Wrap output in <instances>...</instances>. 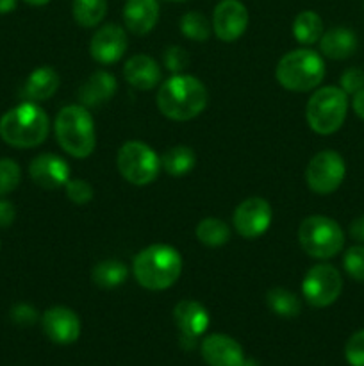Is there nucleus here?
Here are the masks:
<instances>
[{
	"mask_svg": "<svg viewBox=\"0 0 364 366\" xmlns=\"http://www.w3.org/2000/svg\"><path fill=\"white\" fill-rule=\"evenodd\" d=\"M71 13L81 27H96L106 18L107 0H74Z\"/></svg>",
	"mask_w": 364,
	"mask_h": 366,
	"instance_id": "nucleus-27",
	"label": "nucleus"
},
{
	"mask_svg": "<svg viewBox=\"0 0 364 366\" xmlns=\"http://www.w3.org/2000/svg\"><path fill=\"white\" fill-rule=\"evenodd\" d=\"M0 247H2V243H0Z\"/></svg>",
	"mask_w": 364,
	"mask_h": 366,
	"instance_id": "nucleus-44",
	"label": "nucleus"
},
{
	"mask_svg": "<svg viewBox=\"0 0 364 366\" xmlns=\"http://www.w3.org/2000/svg\"><path fill=\"white\" fill-rule=\"evenodd\" d=\"M16 9V0H0V14L13 13Z\"/></svg>",
	"mask_w": 364,
	"mask_h": 366,
	"instance_id": "nucleus-40",
	"label": "nucleus"
},
{
	"mask_svg": "<svg viewBox=\"0 0 364 366\" xmlns=\"http://www.w3.org/2000/svg\"><path fill=\"white\" fill-rule=\"evenodd\" d=\"M54 131L61 149L71 157L84 159L95 150V125L93 117L84 106L63 107L56 117Z\"/></svg>",
	"mask_w": 364,
	"mask_h": 366,
	"instance_id": "nucleus-4",
	"label": "nucleus"
},
{
	"mask_svg": "<svg viewBox=\"0 0 364 366\" xmlns=\"http://www.w3.org/2000/svg\"><path fill=\"white\" fill-rule=\"evenodd\" d=\"M21 181V170L16 161L0 159V197L9 195Z\"/></svg>",
	"mask_w": 364,
	"mask_h": 366,
	"instance_id": "nucleus-30",
	"label": "nucleus"
},
{
	"mask_svg": "<svg viewBox=\"0 0 364 366\" xmlns=\"http://www.w3.org/2000/svg\"><path fill=\"white\" fill-rule=\"evenodd\" d=\"M320 50L325 57L334 61L348 59L357 50V36L352 29L334 27L320 38Z\"/></svg>",
	"mask_w": 364,
	"mask_h": 366,
	"instance_id": "nucleus-21",
	"label": "nucleus"
},
{
	"mask_svg": "<svg viewBox=\"0 0 364 366\" xmlns=\"http://www.w3.org/2000/svg\"><path fill=\"white\" fill-rule=\"evenodd\" d=\"M363 6H364V2H363Z\"/></svg>",
	"mask_w": 364,
	"mask_h": 366,
	"instance_id": "nucleus-45",
	"label": "nucleus"
},
{
	"mask_svg": "<svg viewBox=\"0 0 364 366\" xmlns=\"http://www.w3.org/2000/svg\"><path fill=\"white\" fill-rule=\"evenodd\" d=\"M66 189V197L75 204H88L93 199V188L88 181H81V179H70L64 184Z\"/></svg>",
	"mask_w": 364,
	"mask_h": 366,
	"instance_id": "nucleus-33",
	"label": "nucleus"
},
{
	"mask_svg": "<svg viewBox=\"0 0 364 366\" xmlns=\"http://www.w3.org/2000/svg\"><path fill=\"white\" fill-rule=\"evenodd\" d=\"M29 175L39 188L57 189L70 181V167L63 157L45 152L31 161Z\"/></svg>",
	"mask_w": 364,
	"mask_h": 366,
	"instance_id": "nucleus-16",
	"label": "nucleus"
},
{
	"mask_svg": "<svg viewBox=\"0 0 364 366\" xmlns=\"http://www.w3.org/2000/svg\"><path fill=\"white\" fill-rule=\"evenodd\" d=\"M195 152H193V149H189L186 145L171 147L161 157V168H164L173 177H182V175L189 174L195 168Z\"/></svg>",
	"mask_w": 364,
	"mask_h": 366,
	"instance_id": "nucleus-24",
	"label": "nucleus"
},
{
	"mask_svg": "<svg viewBox=\"0 0 364 366\" xmlns=\"http://www.w3.org/2000/svg\"><path fill=\"white\" fill-rule=\"evenodd\" d=\"M339 84L346 95H355L360 89H364V70L355 66L348 68V70L343 71Z\"/></svg>",
	"mask_w": 364,
	"mask_h": 366,
	"instance_id": "nucleus-35",
	"label": "nucleus"
},
{
	"mask_svg": "<svg viewBox=\"0 0 364 366\" xmlns=\"http://www.w3.org/2000/svg\"><path fill=\"white\" fill-rule=\"evenodd\" d=\"M350 236H352L355 242L364 243V214L363 217H357L355 220L350 224Z\"/></svg>",
	"mask_w": 364,
	"mask_h": 366,
	"instance_id": "nucleus-38",
	"label": "nucleus"
},
{
	"mask_svg": "<svg viewBox=\"0 0 364 366\" xmlns=\"http://www.w3.org/2000/svg\"><path fill=\"white\" fill-rule=\"evenodd\" d=\"M241 366H259V363H257L256 360H245L241 363Z\"/></svg>",
	"mask_w": 364,
	"mask_h": 366,
	"instance_id": "nucleus-42",
	"label": "nucleus"
},
{
	"mask_svg": "<svg viewBox=\"0 0 364 366\" xmlns=\"http://www.w3.org/2000/svg\"><path fill=\"white\" fill-rule=\"evenodd\" d=\"M196 239L206 247H221L231 239V227L220 218H206L196 225Z\"/></svg>",
	"mask_w": 364,
	"mask_h": 366,
	"instance_id": "nucleus-28",
	"label": "nucleus"
},
{
	"mask_svg": "<svg viewBox=\"0 0 364 366\" xmlns=\"http://www.w3.org/2000/svg\"><path fill=\"white\" fill-rule=\"evenodd\" d=\"M266 304L275 315L282 318H295L302 311L300 297L285 288H271L266 293Z\"/></svg>",
	"mask_w": 364,
	"mask_h": 366,
	"instance_id": "nucleus-26",
	"label": "nucleus"
},
{
	"mask_svg": "<svg viewBox=\"0 0 364 366\" xmlns=\"http://www.w3.org/2000/svg\"><path fill=\"white\" fill-rule=\"evenodd\" d=\"M24 2H27L29 6L39 7V6H46V4H49L50 0H24Z\"/></svg>",
	"mask_w": 364,
	"mask_h": 366,
	"instance_id": "nucleus-41",
	"label": "nucleus"
},
{
	"mask_svg": "<svg viewBox=\"0 0 364 366\" xmlns=\"http://www.w3.org/2000/svg\"><path fill=\"white\" fill-rule=\"evenodd\" d=\"M59 88V74L52 66H39L25 81V97L31 102L49 100Z\"/></svg>",
	"mask_w": 364,
	"mask_h": 366,
	"instance_id": "nucleus-22",
	"label": "nucleus"
},
{
	"mask_svg": "<svg viewBox=\"0 0 364 366\" xmlns=\"http://www.w3.org/2000/svg\"><path fill=\"white\" fill-rule=\"evenodd\" d=\"M127 267L118 259L102 261V263L95 264V268H93L91 272L93 282H95L96 286H100V288L106 290L121 286L125 282V279H127Z\"/></svg>",
	"mask_w": 364,
	"mask_h": 366,
	"instance_id": "nucleus-25",
	"label": "nucleus"
},
{
	"mask_svg": "<svg viewBox=\"0 0 364 366\" xmlns=\"http://www.w3.org/2000/svg\"><path fill=\"white\" fill-rule=\"evenodd\" d=\"M164 66L171 71L173 75L182 74L186 68L189 66V56L182 46H170L164 52Z\"/></svg>",
	"mask_w": 364,
	"mask_h": 366,
	"instance_id": "nucleus-34",
	"label": "nucleus"
},
{
	"mask_svg": "<svg viewBox=\"0 0 364 366\" xmlns=\"http://www.w3.org/2000/svg\"><path fill=\"white\" fill-rule=\"evenodd\" d=\"M348 113V95L338 86H325L307 100L305 118L318 134H334L345 124Z\"/></svg>",
	"mask_w": 364,
	"mask_h": 366,
	"instance_id": "nucleus-6",
	"label": "nucleus"
},
{
	"mask_svg": "<svg viewBox=\"0 0 364 366\" xmlns=\"http://www.w3.org/2000/svg\"><path fill=\"white\" fill-rule=\"evenodd\" d=\"M14 218H16V211L9 200L0 199V229H7L13 225Z\"/></svg>",
	"mask_w": 364,
	"mask_h": 366,
	"instance_id": "nucleus-37",
	"label": "nucleus"
},
{
	"mask_svg": "<svg viewBox=\"0 0 364 366\" xmlns=\"http://www.w3.org/2000/svg\"><path fill=\"white\" fill-rule=\"evenodd\" d=\"M127 50V34L116 24H107L93 34L89 52L95 61L102 64L116 63Z\"/></svg>",
	"mask_w": 364,
	"mask_h": 366,
	"instance_id": "nucleus-15",
	"label": "nucleus"
},
{
	"mask_svg": "<svg viewBox=\"0 0 364 366\" xmlns=\"http://www.w3.org/2000/svg\"><path fill=\"white\" fill-rule=\"evenodd\" d=\"M116 79L114 75H111L109 71H95V74L89 75L88 81L81 86L79 89V100L82 102V106L86 107H95L100 104L107 102L114 97L116 93Z\"/></svg>",
	"mask_w": 364,
	"mask_h": 366,
	"instance_id": "nucleus-20",
	"label": "nucleus"
},
{
	"mask_svg": "<svg viewBox=\"0 0 364 366\" xmlns=\"http://www.w3.org/2000/svg\"><path fill=\"white\" fill-rule=\"evenodd\" d=\"M159 20L157 0H127L123 7L125 27L132 34H148Z\"/></svg>",
	"mask_w": 364,
	"mask_h": 366,
	"instance_id": "nucleus-19",
	"label": "nucleus"
},
{
	"mask_svg": "<svg viewBox=\"0 0 364 366\" xmlns=\"http://www.w3.org/2000/svg\"><path fill=\"white\" fill-rule=\"evenodd\" d=\"M118 170L121 177L134 186H146L161 172V157L143 142H127L118 150Z\"/></svg>",
	"mask_w": 364,
	"mask_h": 366,
	"instance_id": "nucleus-8",
	"label": "nucleus"
},
{
	"mask_svg": "<svg viewBox=\"0 0 364 366\" xmlns=\"http://www.w3.org/2000/svg\"><path fill=\"white\" fill-rule=\"evenodd\" d=\"M343 292V277L332 264H316L305 274L302 293L313 307L332 306Z\"/></svg>",
	"mask_w": 364,
	"mask_h": 366,
	"instance_id": "nucleus-10",
	"label": "nucleus"
},
{
	"mask_svg": "<svg viewBox=\"0 0 364 366\" xmlns=\"http://www.w3.org/2000/svg\"><path fill=\"white\" fill-rule=\"evenodd\" d=\"M123 77L132 88L148 92L161 82V68L150 56L136 54L125 63Z\"/></svg>",
	"mask_w": 364,
	"mask_h": 366,
	"instance_id": "nucleus-18",
	"label": "nucleus"
},
{
	"mask_svg": "<svg viewBox=\"0 0 364 366\" xmlns=\"http://www.w3.org/2000/svg\"><path fill=\"white\" fill-rule=\"evenodd\" d=\"M298 242L310 257L330 259L345 247V232L332 218L314 214L305 218L300 225Z\"/></svg>",
	"mask_w": 364,
	"mask_h": 366,
	"instance_id": "nucleus-7",
	"label": "nucleus"
},
{
	"mask_svg": "<svg viewBox=\"0 0 364 366\" xmlns=\"http://www.w3.org/2000/svg\"><path fill=\"white\" fill-rule=\"evenodd\" d=\"M248 27V11L239 0H220L213 13V31L218 39L232 43Z\"/></svg>",
	"mask_w": 364,
	"mask_h": 366,
	"instance_id": "nucleus-12",
	"label": "nucleus"
},
{
	"mask_svg": "<svg viewBox=\"0 0 364 366\" xmlns=\"http://www.w3.org/2000/svg\"><path fill=\"white\" fill-rule=\"evenodd\" d=\"M352 107H353V111H355L357 117H359L360 120H364V89H360L359 93H355V95H353Z\"/></svg>",
	"mask_w": 364,
	"mask_h": 366,
	"instance_id": "nucleus-39",
	"label": "nucleus"
},
{
	"mask_svg": "<svg viewBox=\"0 0 364 366\" xmlns=\"http://www.w3.org/2000/svg\"><path fill=\"white\" fill-rule=\"evenodd\" d=\"M323 32V20L314 11H302L300 14H296L295 21H293V36L302 45L318 43Z\"/></svg>",
	"mask_w": 364,
	"mask_h": 366,
	"instance_id": "nucleus-23",
	"label": "nucleus"
},
{
	"mask_svg": "<svg viewBox=\"0 0 364 366\" xmlns=\"http://www.w3.org/2000/svg\"><path fill=\"white\" fill-rule=\"evenodd\" d=\"M271 224V206L261 197L243 200L234 211V227L239 236L256 239L268 231Z\"/></svg>",
	"mask_w": 364,
	"mask_h": 366,
	"instance_id": "nucleus-11",
	"label": "nucleus"
},
{
	"mask_svg": "<svg viewBox=\"0 0 364 366\" xmlns=\"http://www.w3.org/2000/svg\"><path fill=\"white\" fill-rule=\"evenodd\" d=\"M43 331L50 342L57 345H71L81 336V320L77 315L64 306H54L41 317Z\"/></svg>",
	"mask_w": 364,
	"mask_h": 366,
	"instance_id": "nucleus-14",
	"label": "nucleus"
},
{
	"mask_svg": "<svg viewBox=\"0 0 364 366\" xmlns=\"http://www.w3.org/2000/svg\"><path fill=\"white\" fill-rule=\"evenodd\" d=\"M203 361L209 366H241L245 361L241 345L227 335H209L200 345Z\"/></svg>",
	"mask_w": 364,
	"mask_h": 366,
	"instance_id": "nucleus-17",
	"label": "nucleus"
},
{
	"mask_svg": "<svg viewBox=\"0 0 364 366\" xmlns=\"http://www.w3.org/2000/svg\"><path fill=\"white\" fill-rule=\"evenodd\" d=\"M11 320L16 325H21V327H31L38 322V311L29 306V304H16L11 310Z\"/></svg>",
	"mask_w": 364,
	"mask_h": 366,
	"instance_id": "nucleus-36",
	"label": "nucleus"
},
{
	"mask_svg": "<svg viewBox=\"0 0 364 366\" xmlns=\"http://www.w3.org/2000/svg\"><path fill=\"white\" fill-rule=\"evenodd\" d=\"M49 131V117L31 100L13 107L0 118V138L14 149H32L41 145Z\"/></svg>",
	"mask_w": 364,
	"mask_h": 366,
	"instance_id": "nucleus-3",
	"label": "nucleus"
},
{
	"mask_svg": "<svg viewBox=\"0 0 364 366\" xmlns=\"http://www.w3.org/2000/svg\"><path fill=\"white\" fill-rule=\"evenodd\" d=\"M170 2H186V0H170Z\"/></svg>",
	"mask_w": 364,
	"mask_h": 366,
	"instance_id": "nucleus-43",
	"label": "nucleus"
},
{
	"mask_svg": "<svg viewBox=\"0 0 364 366\" xmlns=\"http://www.w3.org/2000/svg\"><path fill=\"white\" fill-rule=\"evenodd\" d=\"M173 320L181 332V343L186 349H191L196 338H200L209 327L211 317L206 307L196 300H181L173 307Z\"/></svg>",
	"mask_w": 364,
	"mask_h": 366,
	"instance_id": "nucleus-13",
	"label": "nucleus"
},
{
	"mask_svg": "<svg viewBox=\"0 0 364 366\" xmlns=\"http://www.w3.org/2000/svg\"><path fill=\"white\" fill-rule=\"evenodd\" d=\"M181 32L193 41H207L211 36V24L198 11H188L181 18Z\"/></svg>",
	"mask_w": 364,
	"mask_h": 366,
	"instance_id": "nucleus-29",
	"label": "nucleus"
},
{
	"mask_svg": "<svg viewBox=\"0 0 364 366\" xmlns=\"http://www.w3.org/2000/svg\"><path fill=\"white\" fill-rule=\"evenodd\" d=\"M207 99L206 86L198 79L177 74L161 84L157 92V107L170 120L188 122L206 109Z\"/></svg>",
	"mask_w": 364,
	"mask_h": 366,
	"instance_id": "nucleus-1",
	"label": "nucleus"
},
{
	"mask_svg": "<svg viewBox=\"0 0 364 366\" xmlns=\"http://www.w3.org/2000/svg\"><path fill=\"white\" fill-rule=\"evenodd\" d=\"M136 281L152 292H163L173 286L182 274V257L173 247L157 243L143 249L132 263Z\"/></svg>",
	"mask_w": 364,
	"mask_h": 366,
	"instance_id": "nucleus-2",
	"label": "nucleus"
},
{
	"mask_svg": "<svg viewBox=\"0 0 364 366\" xmlns=\"http://www.w3.org/2000/svg\"><path fill=\"white\" fill-rule=\"evenodd\" d=\"M345 357L350 366H364V329L350 336L345 345Z\"/></svg>",
	"mask_w": 364,
	"mask_h": 366,
	"instance_id": "nucleus-32",
	"label": "nucleus"
},
{
	"mask_svg": "<svg viewBox=\"0 0 364 366\" xmlns=\"http://www.w3.org/2000/svg\"><path fill=\"white\" fill-rule=\"evenodd\" d=\"M345 272L357 282H364V245L350 247L343 256Z\"/></svg>",
	"mask_w": 364,
	"mask_h": 366,
	"instance_id": "nucleus-31",
	"label": "nucleus"
},
{
	"mask_svg": "<svg viewBox=\"0 0 364 366\" xmlns=\"http://www.w3.org/2000/svg\"><path fill=\"white\" fill-rule=\"evenodd\" d=\"M275 77L289 92H310L325 77L323 57L309 49L291 50L278 61Z\"/></svg>",
	"mask_w": 364,
	"mask_h": 366,
	"instance_id": "nucleus-5",
	"label": "nucleus"
},
{
	"mask_svg": "<svg viewBox=\"0 0 364 366\" xmlns=\"http://www.w3.org/2000/svg\"><path fill=\"white\" fill-rule=\"evenodd\" d=\"M346 175V163L335 150H321L309 161L305 181L310 192L318 195L334 193L341 186Z\"/></svg>",
	"mask_w": 364,
	"mask_h": 366,
	"instance_id": "nucleus-9",
	"label": "nucleus"
}]
</instances>
